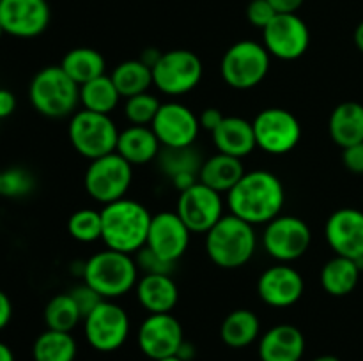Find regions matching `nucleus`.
I'll return each instance as SVG.
<instances>
[{"label": "nucleus", "mask_w": 363, "mask_h": 361, "mask_svg": "<svg viewBox=\"0 0 363 361\" xmlns=\"http://www.w3.org/2000/svg\"><path fill=\"white\" fill-rule=\"evenodd\" d=\"M160 170L170 179H176L181 176H194L199 177L202 166L201 154L191 147H163L158 154Z\"/></svg>", "instance_id": "obj_33"}, {"label": "nucleus", "mask_w": 363, "mask_h": 361, "mask_svg": "<svg viewBox=\"0 0 363 361\" xmlns=\"http://www.w3.org/2000/svg\"><path fill=\"white\" fill-rule=\"evenodd\" d=\"M191 230L177 212L163 211L152 216L145 246L169 262H177L190 246Z\"/></svg>", "instance_id": "obj_18"}, {"label": "nucleus", "mask_w": 363, "mask_h": 361, "mask_svg": "<svg viewBox=\"0 0 363 361\" xmlns=\"http://www.w3.org/2000/svg\"><path fill=\"white\" fill-rule=\"evenodd\" d=\"M305 353V336L296 326L279 324L261 336V361H300Z\"/></svg>", "instance_id": "obj_21"}, {"label": "nucleus", "mask_w": 363, "mask_h": 361, "mask_svg": "<svg viewBox=\"0 0 363 361\" xmlns=\"http://www.w3.org/2000/svg\"><path fill=\"white\" fill-rule=\"evenodd\" d=\"M0 2H2V0H0Z\"/></svg>", "instance_id": "obj_54"}, {"label": "nucleus", "mask_w": 363, "mask_h": 361, "mask_svg": "<svg viewBox=\"0 0 363 361\" xmlns=\"http://www.w3.org/2000/svg\"><path fill=\"white\" fill-rule=\"evenodd\" d=\"M28 98L38 113L50 119H62L77 112L80 85L60 66H46L32 78Z\"/></svg>", "instance_id": "obj_4"}, {"label": "nucleus", "mask_w": 363, "mask_h": 361, "mask_svg": "<svg viewBox=\"0 0 363 361\" xmlns=\"http://www.w3.org/2000/svg\"><path fill=\"white\" fill-rule=\"evenodd\" d=\"M261 333L259 317L248 308H238L223 319L220 326V338L233 349H243L254 343Z\"/></svg>", "instance_id": "obj_28"}, {"label": "nucleus", "mask_w": 363, "mask_h": 361, "mask_svg": "<svg viewBox=\"0 0 363 361\" xmlns=\"http://www.w3.org/2000/svg\"><path fill=\"white\" fill-rule=\"evenodd\" d=\"M305 290L303 276L291 265L282 264L268 268L257 282L259 297L273 308H287L301 299Z\"/></svg>", "instance_id": "obj_20"}, {"label": "nucleus", "mask_w": 363, "mask_h": 361, "mask_svg": "<svg viewBox=\"0 0 363 361\" xmlns=\"http://www.w3.org/2000/svg\"><path fill=\"white\" fill-rule=\"evenodd\" d=\"M202 73L204 67L197 53L190 50H170L162 53L152 67V84L163 94L181 96L201 84Z\"/></svg>", "instance_id": "obj_9"}, {"label": "nucleus", "mask_w": 363, "mask_h": 361, "mask_svg": "<svg viewBox=\"0 0 363 361\" xmlns=\"http://www.w3.org/2000/svg\"><path fill=\"white\" fill-rule=\"evenodd\" d=\"M131 180H133V165H130L117 152L92 159L84 177L87 193L103 205L126 197Z\"/></svg>", "instance_id": "obj_8"}, {"label": "nucleus", "mask_w": 363, "mask_h": 361, "mask_svg": "<svg viewBox=\"0 0 363 361\" xmlns=\"http://www.w3.org/2000/svg\"><path fill=\"white\" fill-rule=\"evenodd\" d=\"M138 347L152 361L176 356L184 342L183 326L172 314H149L138 329Z\"/></svg>", "instance_id": "obj_16"}, {"label": "nucleus", "mask_w": 363, "mask_h": 361, "mask_svg": "<svg viewBox=\"0 0 363 361\" xmlns=\"http://www.w3.org/2000/svg\"><path fill=\"white\" fill-rule=\"evenodd\" d=\"M312 361H340L337 356H332V354H325V356H318Z\"/></svg>", "instance_id": "obj_50"}, {"label": "nucleus", "mask_w": 363, "mask_h": 361, "mask_svg": "<svg viewBox=\"0 0 363 361\" xmlns=\"http://www.w3.org/2000/svg\"><path fill=\"white\" fill-rule=\"evenodd\" d=\"M60 67L73 78L78 85H84L94 78L105 74V57L94 48H73L62 57Z\"/></svg>", "instance_id": "obj_29"}, {"label": "nucleus", "mask_w": 363, "mask_h": 361, "mask_svg": "<svg viewBox=\"0 0 363 361\" xmlns=\"http://www.w3.org/2000/svg\"><path fill=\"white\" fill-rule=\"evenodd\" d=\"M35 179L23 166H11L0 177V195L7 198H23L34 191Z\"/></svg>", "instance_id": "obj_37"}, {"label": "nucleus", "mask_w": 363, "mask_h": 361, "mask_svg": "<svg viewBox=\"0 0 363 361\" xmlns=\"http://www.w3.org/2000/svg\"><path fill=\"white\" fill-rule=\"evenodd\" d=\"M330 137L339 147L346 149L363 142V105L344 101L333 108L328 122Z\"/></svg>", "instance_id": "obj_25"}, {"label": "nucleus", "mask_w": 363, "mask_h": 361, "mask_svg": "<svg viewBox=\"0 0 363 361\" xmlns=\"http://www.w3.org/2000/svg\"><path fill=\"white\" fill-rule=\"evenodd\" d=\"M135 290L138 303L149 314H170L179 299V289L170 275H144Z\"/></svg>", "instance_id": "obj_22"}, {"label": "nucleus", "mask_w": 363, "mask_h": 361, "mask_svg": "<svg viewBox=\"0 0 363 361\" xmlns=\"http://www.w3.org/2000/svg\"><path fill=\"white\" fill-rule=\"evenodd\" d=\"M119 99L121 94L116 84L106 74L80 85V105L89 112L110 115L119 105Z\"/></svg>", "instance_id": "obj_30"}, {"label": "nucleus", "mask_w": 363, "mask_h": 361, "mask_svg": "<svg viewBox=\"0 0 363 361\" xmlns=\"http://www.w3.org/2000/svg\"><path fill=\"white\" fill-rule=\"evenodd\" d=\"M85 338L92 349L99 353H113L121 349L130 335V317L126 310L112 299H103L84 319Z\"/></svg>", "instance_id": "obj_10"}, {"label": "nucleus", "mask_w": 363, "mask_h": 361, "mask_svg": "<svg viewBox=\"0 0 363 361\" xmlns=\"http://www.w3.org/2000/svg\"><path fill=\"white\" fill-rule=\"evenodd\" d=\"M84 282L103 299H116L137 285L138 265L131 255L106 248L85 262Z\"/></svg>", "instance_id": "obj_5"}, {"label": "nucleus", "mask_w": 363, "mask_h": 361, "mask_svg": "<svg viewBox=\"0 0 363 361\" xmlns=\"http://www.w3.org/2000/svg\"><path fill=\"white\" fill-rule=\"evenodd\" d=\"M80 321H84V317H82L80 310H78L77 303L69 292L57 294L46 303L45 322L48 329L71 333Z\"/></svg>", "instance_id": "obj_34"}, {"label": "nucleus", "mask_w": 363, "mask_h": 361, "mask_svg": "<svg viewBox=\"0 0 363 361\" xmlns=\"http://www.w3.org/2000/svg\"><path fill=\"white\" fill-rule=\"evenodd\" d=\"M14 110H16V98H14V94L7 91V88H0V119L13 115Z\"/></svg>", "instance_id": "obj_43"}, {"label": "nucleus", "mask_w": 363, "mask_h": 361, "mask_svg": "<svg viewBox=\"0 0 363 361\" xmlns=\"http://www.w3.org/2000/svg\"><path fill=\"white\" fill-rule=\"evenodd\" d=\"M67 232L78 243H94L101 239V211L78 209L67 219Z\"/></svg>", "instance_id": "obj_35"}, {"label": "nucleus", "mask_w": 363, "mask_h": 361, "mask_svg": "<svg viewBox=\"0 0 363 361\" xmlns=\"http://www.w3.org/2000/svg\"><path fill=\"white\" fill-rule=\"evenodd\" d=\"M11 317H13V304H11L9 296L0 290V331L9 324Z\"/></svg>", "instance_id": "obj_45"}, {"label": "nucleus", "mask_w": 363, "mask_h": 361, "mask_svg": "<svg viewBox=\"0 0 363 361\" xmlns=\"http://www.w3.org/2000/svg\"><path fill=\"white\" fill-rule=\"evenodd\" d=\"M272 64V55L264 45L252 39H243L230 46L220 64V73L229 87L248 91L266 78Z\"/></svg>", "instance_id": "obj_6"}, {"label": "nucleus", "mask_w": 363, "mask_h": 361, "mask_svg": "<svg viewBox=\"0 0 363 361\" xmlns=\"http://www.w3.org/2000/svg\"><path fill=\"white\" fill-rule=\"evenodd\" d=\"M77 350V340L71 333L46 329L35 338L32 356L34 361H74Z\"/></svg>", "instance_id": "obj_31"}, {"label": "nucleus", "mask_w": 363, "mask_h": 361, "mask_svg": "<svg viewBox=\"0 0 363 361\" xmlns=\"http://www.w3.org/2000/svg\"><path fill=\"white\" fill-rule=\"evenodd\" d=\"M0 177H2V172H0Z\"/></svg>", "instance_id": "obj_53"}, {"label": "nucleus", "mask_w": 363, "mask_h": 361, "mask_svg": "<svg viewBox=\"0 0 363 361\" xmlns=\"http://www.w3.org/2000/svg\"><path fill=\"white\" fill-rule=\"evenodd\" d=\"M257 250L254 225L234 214H223L206 234V251L215 265L222 269L243 268Z\"/></svg>", "instance_id": "obj_3"}, {"label": "nucleus", "mask_w": 363, "mask_h": 361, "mask_svg": "<svg viewBox=\"0 0 363 361\" xmlns=\"http://www.w3.org/2000/svg\"><path fill=\"white\" fill-rule=\"evenodd\" d=\"M162 144L156 138L151 126H133L119 131L116 152L123 156L130 165H145L158 158Z\"/></svg>", "instance_id": "obj_24"}, {"label": "nucleus", "mask_w": 363, "mask_h": 361, "mask_svg": "<svg viewBox=\"0 0 363 361\" xmlns=\"http://www.w3.org/2000/svg\"><path fill=\"white\" fill-rule=\"evenodd\" d=\"M69 294L74 299V303H77L78 310H80L82 317L84 319L87 317V315L91 314V311L103 301V297L85 282L80 283V285H77L74 289H71Z\"/></svg>", "instance_id": "obj_39"}, {"label": "nucleus", "mask_w": 363, "mask_h": 361, "mask_svg": "<svg viewBox=\"0 0 363 361\" xmlns=\"http://www.w3.org/2000/svg\"><path fill=\"white\" fill-rule=\"evenodd\" d=\"M160 57H162V52H158V50H155V48H147L140 55V60L145 64V66H149L152 69V67H155V64L160 60Z\"/></svg>", "instance_id": "obj_47"}, {"label": "nucleus", "mask_w": 363, "mask_h": 361, "mask_svg": "<svg viewBox=\"0 0 363 361\" xmlns=\"http://www.w3.org/2000/svg\"><path fill=\"white\" fill-rule=\"evenodd\" d=\"M2 34H4V28H2V25H0V38H2Z\"/></svg>", "instance_id": "obj_52"}, {"label": "nucleus", "mask_w": 363, "mask_h": 361, "mask_svg": "<svg viewBox=\"0 0 363 361\" xmlns=\"http://www.w3.org/2000/svg\"><path fill=\"white\" fill-rule=\"evenodd\" d=\"M213 142L222 154L245 158L257 147L254 126L243 117H225L218 127L213 131Z\"/></svg>", "instance_id": "obj_23"}, {"label": "nucleus", "mask_w": 363, "mask_h": 361, "mask_svg": "<svg viewBox=\"0 0 363 361\" xmlns=\"http://www.w3.org/2000/svg\"><path fill=\"white\" fill-rule=\"evenodd\" d=\"M162 147H191L199 137L201 122L186 105L162 103L151 124Z\"/></svg>", "instance_id": "obj_15"}, {"label": "nucleus", "mask_w": 363, "mask_h": 361, "mask_svg": "<svg viewBox=\"0 0 363 361\" xmlns=\"http://www.w3.org/2000/svg\"><path fill=\"white\" fill-rule=\"evenodd\" d=\"M135 255H137L135 262H137L138 269H142L145 275H172L174 268H176V262L165 260L152 250H149L147 246L140 248Z\"/></svg>", "instance_id": "obj_38"}, {"label": "nucleus", "mask_w": 363, "mask_h": 361, "mask_svg": "<svg viewBox=\"0 0 363 361\" xmlns=\"http://www.w3.org/2000/svg\"><path fill=\"white\" fill-rule=\"evenodd\" d=\"M112 81L116 84L121 98H131V96L147 92L152 85V69L145 66L140 59L124 60L113 69Z\"/></svg>", "instance_id": "obj_32"}, {"label": "nucleus", "mask_w": 363, "mask_h": 361, "mask_svg": "<svg viewBox=\"0 0 363 361\" xmlns=\"http://www.w3.org/2000/svg\"><path fill=\"white\" fill-rule=\"evenodd\" d=\"M195 354H197V349H195V345L191 342H188V340H184L183 343H181L179 350H177L176 356L181 357L183 361H191L195 357Z\"/></svg>", "instance_id": "obj_46"}, {"label": "nucleus", "mask_w": 363, "mask_h": 361, "mask_svg": "<svg viewBox=\"0 0 363 361\" xmlns=\"http://www.w3.org/2000/svg\"><path fill=\"white\" fill-rule=\"evenodd\" d=\"M243 176L245 166L240 158L218 152L202 163L199 180L218 193H229Z\"/></svg>", "instance_id": "obj_26"}, {"label": "nucleus", "mask_w": 363, "mask_h": 361, "mask_svg": "<svg viewBox=\"0 0 363 361\" xmlns=\"http://www.w3.org/2000/svg\"><path fill=\"white\" fill-rule=\"evenodd\" d=\"M286 204L284 184L268 170H252L238 180L227 193V207L230 214L245 219L250 225L269 223L280 216Z\"/></svg>", "instance_id": "obj_1"}, {"label": "nucleus", "mask_w": 363, "mask_h": 361, "mask_svg": "<svg viewBox=\"0 0 363 361\" xmlns=\"http://www.w3.org/2000/svg\"><path fill=\"white\" fill-rule=\"evenodd\" d=\"M273 6V9L279 14H291L296 13L301 6H303L305 0H268Z\"/></svg>", "instance_id": "obj_44"}, {"label": "nucleus", "mask_w": 363, "mask_h": 361, "mask_svg": "<svg viewBox=\"0 0 363 361\" xmlns=\"http://www.w3.org/2000/svg\"><path fill=\"white\" fill-rule=\"evenodd\" d=\"M277 11L273 9L272 4L268 0H252L247 7V18L254 27L264 30L269 23L273 21V18L277 16Z\"/></svg>", "instance_id": "obj_40"}, {"label": "nucleus", "mask_w": 363, "mask_h": 361, "mask_svg": "<svg viewBox=\"0 0 363 361\" xmlns=\"http://www.w3.org/2000/svg\"><path fill=\"white\" fill-rule=\"evenodd\" d=\"M312 243L311 227L296 216H277L266 223L262 246L275 260L287 264L307 253Z\"/></svg>", "instance_id": "obj_11"}, {"label": "nucleus", "mask_w": 363, "mask_h": 361, "mask_svg": "<svg viewBox=\"0 0 363 361\" xmlns=\"http://www.w3.org/2000/svg\"><path fill=\"white\" fill-rule=\"evenodd\" d=\"M223 119H225V115L218 108H206L201 113V117H199V122H201V127H204V130L213 133L222 124Z\"/></svg>", "instance_id": "obj_42"}, {"label": "nucleus", "mask_w": 363, "mask_h": 361, "mask_svg": "<svg viewBox=\"0 0 363 361\" xmlns=\"http://www.w3.org/2000/svg\"><path fill=\"white\" fill-rule=\"evenodd\" d=\"M0 361H14L13 350H11V347L6 345L4 342H0Z\"/></svg>", "instance_id": "obj_48"}, {"label": "nucleus", "mask_w": 363, "mask_h": 361, "mask_svg": "<svg viewBox=\"0 0 363 361\" xmlns=\"http://www.w3.org/2000/svg\"><path fill=\"white\" fill-rule=\"evenodd\" d=\"M262 45L275 59L296 60L308 50L311 30L296 13L277 14L262 30Z\"/></svg>", "instance_id": "obj_14"}, {"label": "nucleus", "mask_w": 363, "mask_h": 361, "mask_svg": "<svg viewBox=\"0 0 363 361\" xmlns=\"http://www.w3.org/2000/svg\"><path fill=\"white\" fill-rule=\"evenodd\" d=\"M325 237L330 248L340 257L363 258V212L360 209H337L325 225Z\"/></svg>", "instance_id": "obj_19"}, {"label": "nucleus", "mask_w": 363, "mask_h": 361, "mask_svg": "<svg viewBox=\"0 0 363 361\" xmlns=\"http://www.w3.org/2000/svg\"><path fill=\"white\" fill-rule=\"evenodd\" d=\"M176 212L191 232L208 234L223 216L222 193L199 180L191 188L181 191Z\"/></svg>", "instance_id": "obj_13"}, {"label": "nucleus", "mask_w": 363, "mask_h": 361, "mask_svg": "<svg viewBox=\"0 0 363 361\" xmlns=\"http://www.w3.org/2000/svg\"><path fill=\"white\" fill-rule=\"evenodd\" d=\"M151 212L131 198L110 202L101 209V239L106 248L133 255L147 243Z\"/></svg>", "instance_id": "obj_2"}, {"label": "nucleus", "mask_w": 363, "mask_h": 361, "mask_svg": "<svg viewBox=\"0 0 363 361\" xmlns=\"http://www.w3.org/2000/svg\"><path fill=\"white\" fill-rule=\"evenodd\" d=\"M362 268L358 260L335 255L321 269V285L330 296L344 297L357 289Z\"/></svg>", "instance_id": "obj_27"}, {"label": "nucleus", "mask_w": 363, "mask_h": 361, "mask_svg": "<svg viewBox=\"0 0 363 361\" xmlns=\"http://www.w3.org/2000/svg\"><path fill=\"white\" fill-rule=\"evenodd\" d=\"M160 106H162V103L158 101V98H155L149 92H142V94L126 98L124 117L133 126H151Z\"/></svg>", "instance_id": "obj_36"}, {"label": "nucleus", "mask_w": 363, "mask_h": 361, "mask_svg": "<svg viewBox=\"0 0 363 361\" xmlns=\"http://www.w3.org/2000/svg\"><path fill=\"white\" fill-rule=\"evenodd\" d=\"M254 134L257 147L273 156L287 154L301 138L300 120L284 108H266L255 115Z\"/></svg>", "instance_id": "obj_12"}, {"label": "nucleus", "mask_w": 363, "mask_h": 361, "mask_svg": "<svg viewBox=\"0 0 363 361\" xmlns=\"http://www.w3.org/2000/svg\"><path fill=\"white\" fill-rule=\"evenodd\" d=\"M67 133L74 151L91 161L116 152L119 140V130L110 115L89 110H78L71 115Z\"/></svg>", "instance_id": "obj_7"}, {"label": "nucleus", "mask_w": 363, "mask_h": 361, "mask_svg": "<svg viewBox=\"0 0 363 361\" xmlns=\"http://www.w3.org/2000/svg\"><path fill=\"white\" fill-rule=\"evenodd\" d=\"M342 163L350 172L363 173V142L342 149Z\"/></svg>", "instance_id": "obj_41"}, {"label": "nucleus", "mask_w": 363, "mask_h": 361, "mask_svg": "<svg viewBox=\"0 0 363 361\" xmlns=\"http://www.w3.org/2000/svg\"><path fill=\"white\" fill-rule=\"evenodd\" d=\"M158 361H183V360L177 356H169V357H163V360H158Z\"/></svg>", "instance_id": "obj_51"}, {"label": "nucleus", "mask_w": 363, "mask_h": 361, "mask_svg": "<svg viewBox=\"0 0 363 361\" xmlns=\"http://www.w3.org/2000/svg\"><path fill=\"white\" fill-rule=\"evenodd\" d=\"M354 45H357V48L363 53V21H360V25H358L357 30H354Z\"/></svg>", "instance_id": "obj_49"}, {"label": "nucleus", "mask_w": 363, "mask_h": 361, "mask_svg": "<svg viewBox=\"0 0 363 361\" xmlns=\"http://www.w3.org/2000/svg\"><path fill=\"white\" fill-rule=\"evenodd\" d=\"M50 23V6L46 0H2L0 25L4 34L13 38H38Z\"/></svg>", "instance_id": "obj_17"}]
</instances>
